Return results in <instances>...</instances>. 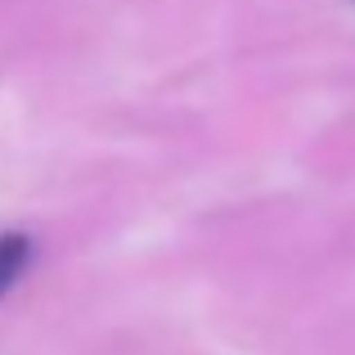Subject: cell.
Listing matches in <instances>:
<instances>
[{
    "instance_id": "6da1fadb",
    "label": "cell",
    "mask_w": 355,
    "mask_h": 355,
    "mask_svg": "<svg viewBox=\"0 0 355 355\" xmlns=\"http://www.w3.org/2000/svg\"><path fill=\"white\" fill-rule=\"evenodd\" d=\"M27 257H32V243H27V239H18V234H5V239H0V293H5V288L23 275Z\"/></svg>"
}]
</instances>
